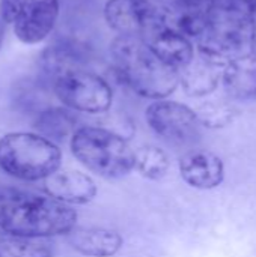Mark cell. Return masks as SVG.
Masks as SVG:
<instances>
[{
	"label": "cell",
	"instance_id": "6da1fadb",
	"mask_svg": "<svg viewBox=\"0 0 256 257\" xmlns=\"http://www.w3.org/2000/svg\"><path fill=\"white\" fill-rule=\"evenodd\" d=\"M77 214L48 194L0 185V232L42 239L66 235L75 227Z\"/></svg>",
	"mask_w": 256,
	"mask_h": 257
},
{
	"label": "cell",
	"instance_id": "9a60e30c",
	"mask_svg": "<svg viewBox=\"0 0 256 257\" xmlns=\"http://www.w3.org/2000/svg\"><path fill=\"white\" fill-rule=\"evenodd\" d=\"M66 241L77 253L89 257H112L122 248V236L101 227H74L66 233Z\"/></svg>",
	"mask_w": 256,
	"mask_h": 257
},
{
	"label": "cell",
	"instance_id": "5b68a950",
	"mask_svg": "<svg viewBox=\"0 0 256 257\" xmlns=\"http://www.w3.org/2000/svg\"><path fill=\"white\" fill-rule=\"evenodd\" d=\"M255 26V23L220 2L210 18L207 30L198 38L199 56L226 68L232 60L252 54Z\"/></svg>",
	"mask_w": 256,
	"mask_h": 257
},
{
	"label": "cell",
	"instance_id": "30bf717a",
	"mask_svg": "<svg viewBox=\"0 0 256 257\" xmlns=\"http://www.w3.org/2000/svg\"><path fill=\"white\" fill-rule=\"evenodd\" d=\"M222 0H172L164 8V21L187 38H199Z\"/></svg>",
	"mask_w": 256,
	"mask_h": 257
},
{
	"label": "cell",
	"instance_id": "9c48e42d",
	"mask_svg": "<svg viewBox=\"0 0 256 257\" xmlns=\"http://www.w3.org/2000/svg\"><path fill=\"white\" fill-rule=\"evenodd\" d=\"M59 17V0H27L14 21L15 36L23 44H39L44 41Z\"/></svg>",
	"mask_w": 256,
	"mask_h": 257
},
{
	"label": "cell",
	"instance_id": "7a4b0ae2",
	"mask_svg": "<svg viewBox=\"0 0 256 257\" xmlns=\"http://www.w3.org/2000/svg\"><path fill=\"white\" fill-rule=\"evenodd\" d=\"M110 54L119 78L140 96L163 99L180 84V72L158 59L142 38L119 35L110 44Z\"/></svg>",
	"mask_w": 256,
	"mask_h": 257
},
{
	"label": "cell",
	"instance_id": "ba28073f",
	"mask_svg": "<svg viewBox=\"0 0 256 257\" xmlns=\"http://www.w3.org/2000/svg\"><path fill=\"white\" fill-rule=\"evenodd\" d=\"M107 26L121 36L143 38L164 21V8L151 0H107L104 6Z\"/></svg>",
	"mask_w": 256,
	"mask_h": 257
},
{
	"label": "cell",
	"instance_id": "cb8c5ba5",
	"mask_svg": "<svg viewBox=\"0 0 256 257\" xmlns=\"http://www.w3.org/2000/svg\"><path fill=\"white\" fill-rule=\"evenodd\" d=\"M5 27H6V23L0 15V48H2V44H3V39H5Z\"/></svg>",
	"mask_w": 256,
	"mask_h": 257
},
{
	"label": "cell",
	"instance_id": "7c38bea8",
	"mask_svg": "<svg viewBox=\"0 0 256 257\" xmlns=\"http://www.w3.org/2000/svg\"><path fill=\"white\" fill-rule=\"evenodd\" d=\"M89 60L88 48L72 39H59L48 45L39 57V69L45 81H53L63 72L84 68Z\"/></svg>",
	"mask_w": 256,
	"mask_h": 257
},
{
	"label": "cell",
	"instance_id": "52a82bcc",
	"mask_svg": "<svg viewBox=\"0 0 256 257\" xmlns=\"http://www.w3.org/2000/svg\"><path fill=\"white\" fill-rule=\"evenodd\" d=\"M145 117L152 131L167 142L186 145L199 137L201 122L196 111L181 102L157 99L146 108Z\"/></svg>",
	"mask_w": 256,
	"mask_h": 257
},
{
	"label": "cell",
	"instance_id": "2e32d148",
	"mask_svg": "<svg viewBox=\"0 0 256 257\" xmlns=\"http://www.w3.org/2000/svg\"><path fill=\"white\" fill-rule=\"evenodd\" d=\"M223 72L225 66L199 56L180 71V84L189 96H204L217 89Z\"/></svg>",
	"mask_w": 256,
	"mask_h": 257
},
{
	"label": "cell",
	"instance_id": "e0dca14e",
	"mask_svg": "<svg viewBox=\"0 0 256 257\" xmlns=\"http://www.w3.org/2000/svg\"><path fill=\"white\" fill-rule=\"evenodd\" d=\"M223 86L234 99H256V56L247 54L232 60L223 72Z\"/></svg>",
	"mask_w": 256,
	"mask_h": 257
},
{
	"label": "cell",
	"instance_id": "4fadbf2b",
	"mask_svg": "<svg viewBox=\"0 0 256 257\" xmlns=\"http://www.w3.org/2000/svg\"><path fill=\"white\" fill-rule=\"evenodd\" d=\"M181 178L193 188L213 190L223 182V161L213 152L193 151L184 155L180 161Z\"/></svg>",
	"mask_w": 256,
	"mask_h": 257
},
{
	"label": "cell",
	"instance_id": "ffe728a7",
	"mask_svg": "<svg viewBox=\"0 0 256 257\" xmlns=\"http://www.w3.org/2000/svg\"><path fill=\"white\" fill-rule=\"evenodd\" d=\"M137 172L152 181L161 179L169 170L167 154L157 146H143L136 151V167Z\"/></svg>",
	"mask_w": 256,
	"mask_h": 257
},
{
	"label": "cell",
	"instance_id": "d6986e66",
	"mask_svg": "<svg viewBox=\"0 0 256 257\" xmlns=\"http://www.w3.org/2000/svg\"><path fill=\"white\" fill-rule=\"evenodd\" d=\"M0 257H53L50 244L9 233H0Z\"/></svg>",
	"mask_w": 256,
	"mask_h": 257
},
{
	"label": "cell",
	"instance_id": "44dd1931",
	"mask_svg": "<svg viewBox=\"0 0 256 257\" xmlns=\"http://www.w3.org/2000/svg\"><path fill=\"white\" fill-rule=\"evenodd\" d=\"M196 114L201 125L216 130L232 123L238 114V108L225 99H214V101L204 102L198 108Z\"/></svg>",
	"mask_w": 256,
	"mask_h": 257
},
{
	"label": "cell",
	"instance_id": "8992f818",
	"mask_svg": "<svg viewBox=\"0 0 256 257\" xmlns=\"http://www.w3.org/2000/svg\"><path fill=\"white\" fill-rule=\"evenodd\" d=\"M51 87L63 105L83 113H104L113 101L110 84L84 68L63 72L53 81Z\"/></svg>",
	"mask_w": 256,
	"mask_h": 257
},
{
	"label": "cell",
	"instance_id": "d4e9b609",
	"mask_svg": "<svg viewBox=\"0 0 256 257\" xmlns=\"http://www.w3.org/2000/svg\"><path fill=\"white\" fill-rule=\"evenodd\" d=\"M252 54L256 56V26H255V32H253V38H252Z\"/></svg>",
	"mask_w": 256,
	"mask_h": 257
},
{
	"label": "cell",
	"instance_id": "5bb4252c",
	"mask_svg": "<svg viewBox=\"0 0 256 257\" xmlns=\"http://www.w3.org/2000/svg\"><path fill=\"white\" fill-rule=\"evenodd\" d=\"M44 190L62 203L84 205L97 196L95 182L77 170H57L45 179Z\"/></svg>",
	"mask_w": 256,
	"mask_h": 257
},
{
	"label": "cell",
	"instance_id": "277c9868",
	"mask_svg": "<svg viewBox=\"0 0 256 257\" xmlns=\"http://www.w3.org/2000/svg\"><path fill=\"white\" fill-rule=\"evenodd\" d=\"M60 149L39 134L9 133L0 139V169L12 178L47 179L60 169Z\"/></svg>",
	"mask_w": 256,
	"mask_h": 257
},
{
	"label": "cell",
	"instance_id": "ac0fdd59",
	"mask_svg": "<svg viewBox=\"0 0 256 257\" xmlns=\"http://www.w3.org/2000/svg\"><path fill=\"white\" fill-rule=\"evenodd\" d=\"M77 125L75 116L62 107H50L39 111L38 117L35 119V130L39 136L48 140H63L69 134H74Z\"/></svg>",
	"mask_w": 256,
	"mask_h": 257
},
{
	"label": "cell",
	"instance_id": "3957f363",
	"mask_svg": "<svg viewBox=\"0 0 256 257\" xmlns=\"http://www.w3.org/2000/svg\"><path fill=\"white\" fill-rule=\"evenodd\" d=\"M71 152L83 166L103 178H121L136 167V152L127 140L100 126L78 128L71 137Z\"/></svg>",
	"mask_w": 256,
	"mask_h": 257
},
{
	"label": "cell",
	"instance_id": "7402d4cb",
	"mask_svg": "<svg viewBox=\"0 0 256 257\" xmlns=\"http://www.w3.org/2000/svg\"><path fill=\"white\" fill-rule=\"evenodd\" d=\"M225 6L256 24V0H222Z\"/></svg>",
	"mask_w": 256,
	"mask_h": 257
},
{
	"label": "cell",
	"instance_id": "603a6c76",
	"mask_svg": "<svg viewBox=\"0 0 256 257\" xmlns=\"http://www.w3.org/2000/svg\"><path fill=\"white\" fill-rule=\"evenodd\" d=\"M26 3L27 0H0V15L5 23H14Z\"/></svg>",
	"mask_w": 256,
	"mask_h": 257
},
{
	"label": "cell",
	"instance_id": "8fae6325",
	"mask_svg": "<svg viewBox=\"0 0 256 257\" xmlns=\"http://www.w3.org/2000/svg\"><path fill=\"white\" fill-rule=\"evenodd\" d=\"M154 54L178 72L195 59V48L190 38L169 27L166 23L152 29L142 38Z\"/></svg>",
	"mask_w": 256,
	"mask_h": 257
}]
</instances>
